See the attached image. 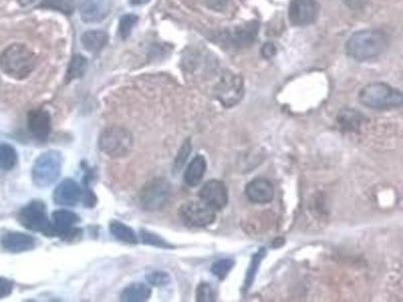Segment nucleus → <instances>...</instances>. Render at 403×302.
Segmentation results:
<instances>
[{"mask_svg": "<svg viewBox=\"0 0 403 302\" xmlns=\"http://www.w3.org/2000/svg\"><path fill=\"white\" fill-rule=\"evenodd\" d=\"M389 44L390 38L381 29L357 31L346 42V55L357 62H368L383 55Z\"/></svg>", "mask_w": 403, "mask_h": 302, "instance_id": "obj_1", "label": "nucleus"}, {"mask_svg": "<svg viewBox=\"0 0 403 302\" xmlns=\"http://www.w3.org/2000/svg\"><path fill=\"white\" fill-rule=\"evenodd\" d=\"M38 65L36 54L22 44H13L0 55V69L15 80L28 78Z\"/></svg>", "mask_w": 403, "mask_h": 302, "instance_id": "obj_2", "label": "nucleus"}, {"mask_svg": "<svg viewBox=\"0 0 403 302\" xmlns=\"http://www.w3.org/2000/svg\"><path fill=\"white\" fill-rule=\"evenodd\" d=\"M358 98L362 105L375 110L394 109L402 107L403 103L400 90L381 82L371 83L362 88Z\"/></svg>", "mask_w": 403, "mask_h": 302, "instance_id": "obj_3", "label": "nucleus"}, {"mask_svg": "<svg viewBox=\"0 0 403 302\" xmlns=\"http://www.w3.org/2000/svg\"><path fill=\"white\" fill-rule=\"evenodd\" d=\"M98 145L102 152L111 159H123L132 150V134L121 126H110L101 132Z\"/></svg>", "mask_w": 403, "mask_h": 302, "instance_id": "obj_4", "label": "nucleus"}, {"mask_svg": "<svg viewBox=\"0 0 403 302\" xmlns=\"http://www.w3.org/2000/svg\"><path fill=\"white\" fill-rule=\"evenodd\" d=\"M63 157L59 151L49 150L38 157L33 164L31 177L38 188H47L60 177Z\"/></svg>", "mask_w": 403, "mask_h": 302, "instance_id": "obj_5", "label": "nucleus"}, {"mask_svg": "<svg viewBox=\"0 0 403 302\" xmlns=\"http://www.w3.org/2000/svg\"><path fill=\"white\" fill-rule=\"evenodd\" d=\"M173 198L172 184L164 179L147 182L140 193V202L147 212H158L167 208Z\"/></svg>", "mask_w": 403, "mask_h": 302, "instance_id": "obj_6", "label": "nucleus"}, {"mask_svg": "<svg viewBox=\"0 0 403 302\" xmlns=\"http://www.w3.org/2000/svg\"><path fill=\"white\" fill-rule=\"evenodd\" d=\"M216 212L203 200H189L178 209V217L185 226L206 228L216 220Z\"/></svg>", "mask_w": 403, "mask_h": 302, "instance_id": "obj_7", "label": "nucleus"}, {"mask_svg": "<svg viewBox=\"0 0 403 302\" xmlns=\"http://www.w3.org/2000/svg\"><path fill=\"white\" fill-rule=\"evenodd\" d=\"M17 220L26 229L44 234L51 226L47 216L46 205L42 200H33L20 209Z\"/></svg>", "mask_w": 403, "mask_h": 302, "instance_id": "obj_8", "label": "nucleus"}, {"mask_svg": "<svg viewBox=\"0 0 403 302\" xmlns=\"http://www.w3.org/2000/svg\"><path fill=\"white\" fill-rule=\"evenodd\" d=\"M319 6L317 0H291L289 6V22L294 26H305L318 19Z\"/></svg>", "mask_w": 403, "mask_h": 302, "instance_id": "obj_9", "label": "nucleus"}, {"mask_svg": "<svg viewBox=\"0 0 403 302\" xmlns=\"http://www.w3.org/2000/svg\"><path fill=\"white\" fill-rule=\"evenodd\" d=\"M243 81L239 76L225 73L217 86V96L224 106L236 105L243 98Z\"/></svg>", "mask_w": 403, "mask_h": 302, "instance_id": "obj_10", "label": "nucleus"}, {"mask_svg": "<svg viewBox=\"0 0 403 302\" xmlns=\"http://www.w3.org/2000/svg\"><path fill=\"white\" fill-rule=\"evenodd\" d=\"M199 198L216 211L225 208L229 200L227 186L218 180L206 182L199 191Z\"/></svg>", "mask_w": 403, "mask_h": 302, "instance_id": "obj_11", "label": "nucleus"}, {"mask_svg": "<svg viewBox=\"0 0 403 302\" xmlns=\"http://www.w3.org/2000/svg\"><path fill=\"white\" fill-rule=\"evenodd\" d=\"M112 8V0H81L79 13L87 24H96L106 19Z\"/></svg>", "mask_w": 403, "mask_h": 302, "instance_id": "obj_12", "label": "nucleus"}, {"mask_svg": "<svg viewBox=\"0 0 403 302\" xmlns=\"http://www.w3.org/2000/svg\"><path fill=\"white\" fill-rule=\"evenodd\" d=\"M275 186L264 177H255L245 188V196L252 204H268L275 198Z\"/></svg>", "mask_w": 403, "mask_h": 302, "instance_id": "obj_13", "label": "nucleus"}, {"mask_svg": "<svg viewBox=\"0 0 403 302\" xmlns=\"http://www.w3.org/2000/svg\"><path fill=\"white\" fill-rule=\"evenodd\" d=\"M83 191L73 180H65L58 184L54 191V200L60 206L73 207L80 202Z\"/></svg>", "mask_w": 403, "mask_h": 302, "instance_id": "obj_14", "label": "nucleus"}, {"mask_svg": "<svg viewBox=\"0 0 403 302\" xmlns=\"http://www.w3.org/2000/svg\"><path fill=\"white\" fill-rule=\"evenodd\" d=\"M28 125L38 141H46L52 129L51 115L46 110H33L28 115Z\"/></svg>", "mask_w": 403, "mask_h": 302, "instance_id": "obj_15", "label": "nucleus"}, {"mask_svg": "<svg viewBox=\"0 0 403 302\" xmlns=\"http://www.w3.org/2000/svg\"><path fill=\"white\" fill-rule=\"evenodd\" d=\"M36 241L33 236L20 232H10L2 238L1 246L11 253H22L35 248Z\"/></svg>", "mask_w": 403, "mask_h": 302, "instance_id": "obj_16", "label": "nucleus"}, {"mask_svg": "<svg viewBox=\"0 0 403 302\" xmlns=\"http://www.w3.org/2000/svg\"><path fill=\"white\" fill-rule=\"evenodd\" d=\"M258 33L257 24H244V26H237L232 31L227 33V42L232 46L245 47L254 42Z\"/></svg>", "mask_w": 403, "mask_h": 302, "instance_id": "obj_17", "label": "nucleus"}, {"mask_svg": "<svg viewBox=\"0 0 403 302\" xmlns=\"http://www.w3.org/2000/svg\"><path fill=\"white\" fill-rule=\"evenodd\" d=\"M206 171H207V161L203 155H197L188 166L183 180L188 186L195 188L200 184Z\"/></svg>", "mask_w": 403, "mask_h": 302, "instance_id": "obj_18", "label": "nucleus"}, {"mask_svg": "<svg viewBox=\"0 0 403 302\" xmlns=\"http://www.w3.org/2000/svg\"><path fill=\"white\" fill-rule=\"evenodd\" d=\"M84 49L91 54L100 53L108 42V35L104 31H88L81 37Z\"/></svg>", "mask_w": 403, "mask_h": 302, "instance_id": "obj_19", "label": "nucleus"}, {"mask_svg": "<svg viewBox=\"0 0 403 302\" xmlns=\"http://www.w3.org/2000/svg\"><path fill=\"white\" fill-rule=\"evenodd\" d=\"M151 296V289L144 283H132L128 285L120 295L121 301L142 302L149 301Z\"/></svg>", "mask_w": 403, "mask_h": 302, "instance_id": "obj_20", "label": "nucleus"}, {"mask_svg": "<svg viewBox=\"0 0 403 302\" xmlns=\"http://www.w3.org/2000/svg\"><path fill=\"white\" fill-rule=\"evenodd\" d=\"M110 233L117 240L121 241L128 244H137V237L135 235V231L130 227L126 226L123 223L119 222V221H113L109 225Z\"/></svg>", "mask_w": 403, "mask_h": 302, "instance_id": "obj_21", "label": "nucleus"}, {"mask_svg": "<svg viewBox=\"0 0 403 302\" xmlns=\"http://www.w3.org/2000/svg\"><path fill=\"white\" fill-rule=\"evenodd\" d=\"M87 58L84 56L74 55L70 61L69 67H68L67 73H66V82H72L75 79L83 77L86 69H87Z\"/></svg>", "mask_w": 403, "mask_h": 302, "instance_id": "obj_22", "label": "nucleus"}, {"mask_svg": "<svg viewBox=\"0 0 403 302\" xmlns=\"http://www.w3.org/2000/svg\"><path fill=\"white\" fill-rule=\"evenodd\" d=\"M266 256V250L264 248H260L259 250L252 256L251 259L250 265L248 272H246L245 281H244V292H248L249 288L251 287L253 283H254L255 277L258 270H259L260 264H261L262 260H264V257Z\"/></svg>", "mask_w": 403, "mask_h": 302, "instance_id": "obj_23", "label": "nucleus"}, {"mask_svg": "<svg viewBox=\"0 0 403 302\" xmlns=\"http://www.w3.org/2000/svg\"><path fill=\"white\" fill-rule=\"evenodd\" d=\"M17 162V153L13 146L8 143H0V168L10 170Z\"/></svg>", "mask_w": 403, "mask_h": 302, "instance_id": "obj_24", "label": "nucleus"}, {"mask_svg": "<svg viewBox=\"0 0 403 302\" xmlns=\"http://www.w3.org/2000/svg\"><path fill=\"white\" fill-rule=\"evenodd\" d=\"M42 8L60 11L66 15H71L75 10L74 0H42Z\"/></svg>", "mask_w": 403, "mask_h": 302, "instance_id": "obj_25", "label": "nucleus"}, {"mask_svg": "<svg viewBox=\"0 0 403 302\" xmlns=\"http://www.w3.org/2000/svg\"><path fill=\"white\" fill-rule=\"evenodd\" d=\"M235 262L232 259H220L213 263L211 267L212 273L219 279H224L234 267Z\"/></svg>", "mask_w": 403, "mask_h": 302, "instance_id": "obj_26", "label": "nucleus"}, {"mask_svg": "<svg viewBox=\"0 0 403 302\" xmlns=\"http://www.w3.org/2000/svg\"><path fill=\"white\" fill-rule=\"evenodd\" d=\"M138 22V17L135 15H126L120 19L119 33L120 37L126 40L131 35V31L135 28Z\"/></svg>", "mask_w": 403, "mask_h": 302, "instance_id": "obj_27", "label": "nucleus"}, {"mask_svg": "<svg viewBox=\"0 0 403 302\" xmlns=\"http://www.w3.org/2000/svg\"><path fill=\"white\" fill-rule=\"evenodd\" d=\"M196 299L199 302H212L216 301V292L211 284L202 283L196 290Z\"/></svg>", "mask_w": 403, "mask_h": 302, "instance_id": "obj_28", "label": "nucleus"}, {"mask_svg": "<svg viewBox=\"0 0 403 302\" xmlns=\"http://www.w3.org/2000/svg\"><path fill=\"white\" fill-rule=\"evenodd\" d=\"M142 238L144 244L155 246L160 248H173L174 246L169 244L167 241L164 240L162 237L156 235L155 233L146 231V230H142Z\"/></svg>", "mask_w": 403, "mask_h": 302, "instance_id": "obj_29", "label": "nucleus"}, {"mask_svg": "<svg viewBox=\"0 0 403 302\" xmlns=\"http://www.w3.org/2000/svg\"><path fill=\"white\" fill-rule=\"evenodd\" d=\"M191 151V141L188 139V141L183 142L182 148L178 150V155H176V161H174V168H176V171L181 170V168L185 166V161H187L188 157H189Z\"/></svg>", "mask_w": 403, "mask_h": 302, "instance_id": "obj_30", "label": "nucleus"}, {"mask_svg": "<svg viewBox=\"0 0 403 302\" xmlns=\"http://www.w3.org/2000/svg\"><path fill=\"white\" fill-rule=\"evenodd\" d=\"M147 281L151 285L160 287V286L167 285L171 281V277L165 272H153L146 276Z\"/></svg>", "mask_w": 403, "mask_h": 302, "instance_id": "obj_31", "label": "nucleus"}, {"mask_svg": "<svg viewBox=\"0 0 403 302\" xmlns=\"http://www.w3.org/2000/svg\"><path fill=\"white\" fill-rule=\"evenodd\" d=\"M13 290V281L0 277V299L10 296Z\"/></svg>", "mask_w": 403, "mask_h": 302, "instance_id": "obj_32", "label": "nucleus"}, {"mask_svg": "<svg viewBox=\"0 0 403 302\" xmlns=\"http://www.w3.org/2000/svg\"><path fill=\"white\" fill-rule=\"evenodd\" d=\"M343 1L351 10H361L366 6L368 0H343Z\"/></svg>", "mask_w": 403, "mask_h": 302, "instance_id": "obj_33", "label": "nucleus"}, {"mask_svg": "<svg viewBox=\"0 0 403 302\" xmlns=\"http://www.w3.org/2000/svg\"><path fill=\"white\" fill-rule=\"evenodd\" d=\"M262 56L264 58H273L275 57L276 54L275 47L273 44L264 45L261 49Z\"/></svg>", "mask_w": 403, "mask_h": 302, "instance_id": "obj_34", "label": "nucleus"}, {"mask_svg": "<svg viewBox=\"0 0 403 302\" xmlns=\"http://www.w3.org/2000/svg\"><path fill=\"white\" fill-rule=\"evenodd\" d=\"M208 4L213 10H222L227 6L229 0H207Z\"/></svg>", "mask_w": 403, "mask_h": 302, "instance_id": "obj_35", "label": "nucleus"}, {"mask_svg": "<svg viewBox=\"0 0 403 302\" xmlns=\"http://www.w3.org/2000/svg\"><path fill=\"white\" fill-rule=\"evenodd\" d=\"M151 1V0H129L130 2L131 6H144V4H146L147 2Z\"/></svg>", "mask_w": 403, "mask_h": 302, "instance_id": "obj_36", "label": "nucleus"}]
</instances>
